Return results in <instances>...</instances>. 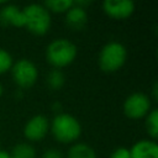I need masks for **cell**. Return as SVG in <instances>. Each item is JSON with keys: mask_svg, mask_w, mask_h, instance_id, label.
I'll return each instance as SVG.
<instances>
[{"mask_svg": "<svg viewBox=\"0 0 158 158\" xmlns=\"http://www.w3.org/2000/svg\"><path fill=\"white\" fill-rule=\"evenodd\" d=\"M49 132L53 138L63 144H73L78 142L83 128L79 120L68 112H58L49 121Z\"/></svg>", "mask_w": 158, "mask_h": 158, "instance_id": "6da1fadb", "label": "cell"}, {"mask_svg": "<svg viewBox=\"0 0 158 158\" xmlns=\"http://www.w3.org/2000/svg\"><path fill=\"white\" fill-rule=\"evenodd\" d=\"M78 56L75 43L68 38H54L51 41L44 51L47 63L54 69H62L70 65Z\"/></svg>", "mask_w": 158, "mask_h": 158, "instance_id": "7a4b0ae2", "label": "cell"}, {"mask_svg": "<svg viewBox=\"0 0 158 158\" xmlns=\"http://www.w3.org/2000/svg\"><path fill=\"white\" fill-rule=\"evenodd\" d=\"M25 16V28L36 36L46 35L52 25V14L43 4L33 2L22 7Z\"/></svg>", "mask_w": 158, "mask_h": 158, "instance_id": "3957f363", "label": "cell"}, {"mask_svg": "<svg viewBox=\"0 0 158 158\" xmlns=\"http://www.w3.org/2000/svg\"><path fill=\"white\" fill-rule=\"evenodd\" d=\"M127 60V49L118 41L105 43L98 56V64L105 73H115L120 70Z\"/></svg>", "mask_w": 158, "mask_h": 158, "instance_id": "277c9868", "label": "cell"}, {"mask_svg": "<svg viewBox=\"0 0 158 158\" xmlns=\"http://www.w3.org/2000/svg\"><path fill=\"white\" fill-rule=\"evenodd\" d=\"M10 72H11L14 83L20 89L32 88L38 79L37 65L27 58H20L17 60H14V64Z\"/></svg>", "mask_w": 158, "mask_h": 158, "instance_id": "5b68a950", "label": "cell"}, {"mask_svg": "<svg viewBox=\"0 0 158 158\" xmlns=\"http://www.w3.org/2000/svg\"><path fill=\"white\" fill-rule=\"evenodd\" d=\"M152 109L151 96L142 91H135L130 94L122 104L123 115L130 120L144 118Z\"/></svg>", "mask_w": 158, "mask_h": 158, "instance_id": "8992f818", "label": "cell"}, {"mask_svg": "<svg viewBox=\"0 0 158 158\" xmlns=\"http://www.w3.org/2000/svg\"><path fill=\"white\" fill-rule=\"evenodd\" d=\"M49 133V118L43 114L31 116L23 125V136L30 142H40Z\"/></svg>", "mask_w": 158, "mask_h": 158, "instance_id": "52a82bcc", "label": "cell"}, {"mask_svg": "<svg viewBox=\"0 0 158 158\" xmlns=\"http://www.w3.org/2000/svg\"><path fill=\"white\" fill-rule=\"evenodd\" d=\"M136 5L132 0H105L102 2V11L111 19L125 20L132 16Z\"/></svg>", "mask_w": 158, "mask_h": 158, "instance_id": "ba28073f", "label": "cell"}, {"mask_svg": "<svg viewBox=\"0 0 158 158\" xmlns=\"http://www.w3.org/2000/svg\"><path fill=\"white\" fill-rule=\"evenodd\" d=\"M0 23L4 26L25 27V16L22 9L15 4L5 2L0 7Z\"/></svg>", "mask_w": 158, "mask_h": 158, "instance_id": "9c48e42d", "label": "cell"}, {"mask_svg": "<svg viewBox=\"0 0 158 158\" xmlns=\"http://www.w3.org/2000/svg\"><path fill=\"white\" fill-rule=\"evenodd\" d=\"M131 158H158V144L151 138H142L130 147Z\"/></svg>", "mask_w": 158, "mask_h": 158, "instance_id": "30bf717a", "label": "cell"}, {"mask_svg": "<svg viewBox=\"0 0 158 158\" xmlns=\"http://www.w3.org/2000/svg\"><path fill=\"white\" fill-rule=\"evenodd\" d=\"M64 21L65 25L72 30H81L88 23V11L84 7H80L74 4L73 6L64 14Z\"/></svg>", "mask_w": 158, "mask_h": 158, "instance_id": "8fae6325", "label": "cell"}, {"mask_svg": "<svg viewBox=\"0 0 158 158\" xmlns=\"http://www.w3.org/2000/svg\"><path fill=\"white\" fill-rule=\"evenodd\" d=\"M64 158H98L95 149L84 142H75L70 144Z\"/></svg>", "mask_w": 158, "mask_h": 158, "instance_id": "7c38bea8", "label": "cell"}, {"mask_svg": "<svg viewBox=\"0 0 158 158\" xmlns=\"http://www.w3.org/2000/svg\"><path fill=\"white\" fill-rule=\"evenodd\" d=\"M10 158H36V148L28 142H21L12 147Z\"/></svg>", "mask_w": 158, "mask_h": 158, "instance_id": "4fadbf2b", "label": "cell"}, {"mask_svg": "<svg viewBox=\"0 0 158 158\" xmlns=\"http://www.w3.org/2000/svg\"><path fill=\"white\" fill-rule=\"evenodd\" d=\"M65 83V75L62 72V69H54L52 68L47 75H46V84L52 90H59L63 88Z\"/></svg>", "mask_w": 158, "mask_h": 158, "instance_id": "5bb4252c", "label": "cell"}, {"mask_svg": "<svg viewBox=\"0 0 158 158\" xmlns=\"http://www.w3.org/2000/svg\"><path fill=\"white\" fill-rule=\"evenodd\" d=\"M144 126L149 138L156 141L158 137V110L157 109H152L147 114V116L144 117Z\"/></svg>", "mask_w": 158, "mask_h": 158, "instance_id": "9a60e30c", "label": "cell"}, {"mask_svg": "<svg viewBox=\"0 0 158 158\" xmlns=\"http://www.w3.org/2000/svg\"><path fill=\"white\" fill-rule=\"evenodd\" d=\"M44 7L52 14H65L72 6V0H47L43 2Z\"/></svg>", "mask_w": 158, "mask_h": 158, "instance_id": "2e32d148", "label": "cell"}, {"mask_svg": "<svg viewBox=\"0 0 158 158\" xmlns=\"http://www.w3.org/2000/svg\"><path fill=\"white\" fill-rule=\"evenodd\" d=\"M12 64H14V58L11 53L5 48H0V75L10 72Z\"/></svg>", "mask_w": 158, "mask_h": 158, "instance_id": "e0dca14e", "label": "cell"}, {"mask_svg": "<svg viewBox=\"0 0 158 158\" xmlns=\"http://www.w3.org/2000/svg\"><path fill=\"white\" fill-rule=\"evenodd\" d=\"M109 158H131L130 156V148L125 146H118L116 147L111 153Z\"/></svg>", "mask_w": 158, "mask_h": 158, "instance_id": "ac0fdd59", "label": "cell"}, {"mask_svg": "<svg viewBox=\"0 0 158 158\" xmlns=\"http://www.w3.org/2000/svg\"><path fill=\"white\" fill-rule=\"evenodd\" d=\"M41 158H64V154H63V152L59 151L58 148L52 147V148H47V149L42 153Z\"/></svg>", "mask_w": 158, "mask_h": 158, "instance_id": "d6986e66", "label": "cell"}, {"mask_svg": "<svg viewBox=\"0 0 158 158\" xmlns=\"http://www.w3.org/2000/svg\"><path fill=\"white\" fill-rule=\"evenodd\" d=\"M0 158H10V153L4 149H0Z\"/></svg>", "mask_w": 158, "mask_h": 158, "instance_id": "ffe728a7", "label": "cell"}, {"mask_svg": "<svg viewBox=\"0 0 158 158\" xmlns=\"http://www.w3.org/2000/svg\"><path fill=\"white\" fill-rule=\"evenodd\" d=\"M153 98L157 99V84H156V83H154V85H153Z\"/></svg>", "mask_w": 158, "mask_h": 158, "instance_id": "44dd1931", "label": "cell"}, {"mask_svg": "<svg viewBox=\"0 0 158 158\" xmlns=\"http://www.w3.org/2000/svg\"><path fill=\"white\" fill-rule=\"evenodd\" d=\"M2 93H4V86H2V84L0 83V98L2 96Z\"/></svg>", "mask_w": 158, "mask_h": 158, "instance_id": "7402d4cb", "label": "cell"}]
</instances>
